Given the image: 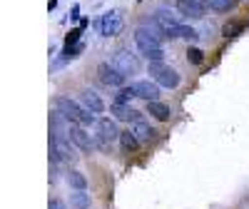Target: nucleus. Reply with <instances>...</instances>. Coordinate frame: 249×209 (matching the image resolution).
<instances>
[{
  "label": "nucleus",
  "mask_w": 249,
  "mask_h": 209,
  "mask_svg": "<svg viewBox=\"0 0 249 209\" xmlns=\"http://www.w3.org/2000/svg\"><path fill=\"white\" fill-rule=\"evenodd\" d=\"M53 107L60 110L72 124H82V127H92V124H97L95 112L85 110L80 102H75V100H70V97H65V95H57V97L53 100Z\"/></svg>",
  "instance_id": "obj_1"
},
{
  "label": "nucleus",
  "mask_w": 249,
  "mask_h": 209,
  "mask_svg": "<svg viewBox=\"0 0 249 209\" xmlns=\"http://www.w3.org/2000/svg\"><path fill=\"white\" fill-rule=\"evenodd\" d=\"M162 40H164V30L155 23H142L137 30H135V45L140 52H147V50H155V48H162Z\"/></svg>",
  "instance_id": "obj_2"
},
{
  "label": "nucleus",
  "mask_w": 249,
  "mask_h": 209,
  "mask_svg": "<svg viewBox=\"0 0 249 209\" xmlns=\"http://www.w3.org/2000/svg\"><path fill=\"white\" fill-rule=\"evenodd\" d=\"M50 162L53 164H75L77 162L75 144L70 139H62V137H53L50 135Z\"/></svg>",
  "instance_id": "obj_3"
},
{
  "label": "nucleus",
  "mask_w": 249,
  "mask_h": 209,
  "mask_svg": "<svg viewBox=\"0 0 249 209\" xmlns=\"http://www.w3.org/2000/svg\"><path fill=\"white\" fill-rule=\"evenodd\" d=\"M147 70H150L152 80L157 82L160 87L175 90V87H179V82H182L179 72H177V70H172V68H167L164 62H147Z\"/></svg>",
  "instance_id": "obj_4"
},
{
  "label": "nucleus",
  "mask_w": 249,
  "mask_h": 209,
  "mask_svg": "<svg viewBox=\"0 0 249 209\" xmlns=\"http://www.w3.org/2000/svg\"><path fill=\"white\" fill-rule=\"evenodd\" d=\"M112 65L127 77V75H135L137 70H140V62H137V55H132L127 48H120V50H115V55H112Z\"/></svg>",
  "instance_id": "obj_5"
},
{
  "label": "nucleus",
  "mask_w": 249,
  "mask_h": 209,
  "mask_svg": "<svg viewBox=\"0 0 249 209\" xmlns=\"http://www.w3.org/2000/svg\"><path fill=\"white\" fill-rule=\"evenodd\" d=\"M122 30H124V20L117 10H110L102 15V20H100V35L102 37H117Z\"/></svg>",
  "instance_id": "obj_6"
},
{
  "label": "nucleus",
  "mask_w": 249,
  "mask_h": 209,
  "mask_svg": "<svg viewBox=\"0 0 249 209\" xmlns=\"http://www.w3.org/2000/svg\"><path fill=\"white\" fill-rule=\"evenodd\" d=\"M97 77L102 85H107V87H122L124 85V75L112 65V62H100L97 65Z\"/></svg>",
  "instance_id": "obj_7"
},
{
  "label": "nucleus",
  "mask_w": 249,
  "mask_h": 209,
  "mask_svg": "<svg viewBox=\"0 0 249 209\" xmlns=\"http://www.w3.org/2000/svg\"><path fill=\"white\" fill-rule=\"evenodd\" d=\"M70 132H72V122L60 110H53V115H50V135L53 137H62V139H70Z\"/></svg>",
  "instance_id": "obj_8"
},
{
  "label": "nucleus",
  "mask_w": 249,
  "mask_h": 209,
  "mask_svg": "<svg viewBox=\"0 0 249 209\" xmlns=\"http://www.w3.org/2000/svg\"><path fill=\"white\" fill-rule=\"evenodd\" d=\"M70 142L75 144V147H77L80 152H92V147H95V142L90 139L88 130L82 127V124H72V132H70Z\"/></svg>",
  "instance_id": "obj_9"
},
{
  "label": "nucleus",
  "mask_w": 249,
  "mask_h": 209,
  "mask_svg": "<svg viewBox=\"0 0 249 209\" xmlns=\"http://www.w3.org/2000/svg\"><path fill=\"white\" fill-rule=\"evenodd\" d=\"M80 104L85 110H90V112H95V115H100V112H105V102H102V97L95 92V90H82L80 92Z\"/></svg>",
  "instance_id": "obj_10"
},
{
  "label": "nucleus",
  "mask_w": 249,
  "mask_h": 209,
  "mask_svg": "<svg viewBox=\"0 0 249 209\" xmlns=\"http://www.w3.org/2000/svg\"><path fill=\"white\" fill-rule=\"evenodd\" d=\"M110 115H112L117 122H137V120H142V112L132 110L130 104H120V102H112Z\"/></svg>",
  "instance_id": "obj_11"
},
{
  "label": "nucleus",
  "mask_w": 249,
  "mask_h": 209,
  "mask_svg": "<svg viewBox=\"0 0 249 209\" xmlns=\"http://www.w3.org/2000/svg\"><path fill=\"white\" fill-rule=\"evenodd\" d=\"M135 90H137V97L144 100V102L160 100V85L155 80H140V82H135Z\"/></svg>",
  "instance_id": "obj_12"
},
{
  "label": "nucleus",
  "mask_w": 249,
  "mask_h": 209,
  "mask_svg": "<svg viewBox=\"0 0 249 209\" xmlns=\"http://www.w3.org/2000/svg\"><path fill=\"white\" fill-rule=\"evenodd\" d=\"M204 8L207 5L197 3V0H177V13L184 15V17H192V20L204 17Z\"/></svg>",
  "instance_id": "obj_13"
},
{
  "label": "nucleus",
  "mask_w": 249,
  "mask_h": 209,
  "mask_svg": "<svg viewBox=\"0 0 249 209\" xmlns=\"http://www.w3.org/2000/svg\"><path fill=\"white\" fill-rule=\"evenodd\" d=\"M97 135L102 137V139H107V142H112V139H120V130H117V120H110V117H100L97 120Z\"/></svg>",
  "instance_id": "obj_14"
},
{
  "label": "nucleus",
  "mask_w": 249,
  "mask_h": 209,
  "mask_svg": "<svg viewBox=\"0 0 249 209\" xmlns=\"http://www.w3.org/2000/svg\"><path fill=\"white\" fill-rule=\"evenodd\" d=\"M132 132L137 135V139L142 142V144H150V142H155L157 137H160V132L155 130V127H150L144 120H137V122H132Z\"/></svg>",
  "instance_id": "obj_15"
},
{
  "label": "nucleus",
  "mask_w": 249,
  "mask_h": 209,
  "mask_svg": "<svg viewBox=\"0 0 249 209\" xmlns=\"http://www.w3.org/2000/svg\"><path fill=\"white\" fill-rule=\"evenodd\" d=\"M152 20H155L162 30H170V28L179 25V13H175V10H170V8H160Z\"/></svg>",
  "instance_id": "obj_16"
},
{
  "label": "nucleus",
  "mask_w": 249,
  "mask_h": 209,
  "mask_svg": "<svg viewBox=\"0 0 249 209\" xmlns=\"http://www.w3.org/2000/svg\"><path fill=\"white\" fill-rule=\"evenodd\" d=\"M164 37H167V40H197L199 35H197L195 28L179 23V25H175V28H170V30H164Z\"/></svg>",
  "instance_id": "obj_17"
},
{
  "label": "nucleus",
  "mask_w": 249,
  "mask_h": 209,
  "mask_svg": "<svg viewBox=\"0 0 249 209\" xmlns=\"http://www.w3.org/2000/svg\"><path fill=\"white\" fill-rule=\"evenodd\" d=\"M147 112L155 120H160V122H170V117H172V107H170V104H164V102H160V100L147 102Z\"/></svg>",
  "instance_id": "obj_18"
},
{
  "label": "nucleus",
  "mask_w": 249,
  "mask_h": 209,
  "mask_svg": "<svg viewBox=\"0 0 249 209\" xmlns=\"http://www.w3.org/2000/svg\"><path fill=\"white\" fill-rule=\"evenodd\" d=\"M140 139H137V135L132 132V130H127V132H122L120 135V147H122V152L124 155H135L137 150H140Z\"/></svg>",
  "instance_id": "obj_19"
},
{
  "label": "nucleus",
  "mask_w": 249,
  "mask_h": 209,
  "mask_svg": "<svg viewBox=\"0 0 249 209\" xmlns=\"http://www.w3.org/2000/svg\"><path fill=\"white\" fill-rule=\"evenodd\" d=\"M244 28H247L244 20H227V23L222 25V35L224 37H237V35L244 33Z\"/></svg>",
  "instance_id": "obj_20"
},
{
  "label": "nucleus",
  "mask_w": 249,
  "mask_h": 209,
  "mask_svg": "<svg viewBox=\"0 0 249 209\" xmlns=\"http://www.w3.org/2000/svg\"><path fill=\"white\" fill-rule=\"evenodd\" d=\"M65 182L72 187V190H88V177L82 172H77V170H70L65 174Z\"/></svg>",
  "instance_id": "obj_21"
},
{
  "label": "nucleus",
  "mask_w": 249,
  "mask_h": 209,
  "mask_svg": "<svg viewBox=\"0 0 249 209\" xmlns=\"http://www.w3.org/2000/svg\"><path fill=\"white\" fill-rule=\"evenodd\" d=\"M135 97H137L135 85H122V87H117L115 102H120V104H130V100H135Z\"/></svg>",
  "instance_id": "obj_22"
},
{
  "label": "nucleus",
  "mask_w": 249,
  "mask_h": 209,
  "mask_svg": "<svg viewBox=\"0 0 249 209\" xmlns=\"http://www.w3.org/2000/svg\"><path fill=\"white\" fill-rule=\"evenodd\" d=\"M239 3H242V0H210V10H214V13H230Z\"/></svg>",
  "instance_id": "obj_23"
},
{
  "label": "nucleus",
  "mask_w": 249,
  "mask_h": 209,
  "mask_svg": "<svg viewBox=\"0 0 249 209\" xmlns=\"http://www.w3.org/2000/svg\"><path fill=\"white\" fill-rule=\"evenodd\" d=\"M70 204L75 209H90V194L85 190H75V194H70Z\"/></svg>",
  "instance_id": "obj_24"
},
{
  "label": "nucleus",
  "mask_w": 249,
  "mask_h": 209,
  "mask_svg": "<svg viewBox=\"0 0 249 209\" xmlns=\"http://www.w3.org/2000/svg\"><path fill=\"white\" fill-rule=\"evenodd\" d=\"M187 62H190V65H202V62H204V52L199 48H190V50H187Z\"/></svg>",
  "instance_id": "obj_25"
},
{
  "label": "nucleus",
  "mask_w": 249,
  "mask_h": 209,
  "mask_svg": "<svg viewBox=\"0 0 249 209\" xmlns=\"http://www.w3.org/2000/svg\"><path fill=\"white\" fill-rule=\"evenodd\" d=\"M82 30H85V28H75V30H70V33L65 35V45H62V48H72V45H77V43H80V37H82Z\"/></svg>",
  "instance_id": "obj_26"
},
{
  "label": "nucleus",
  "mask_w": 249,
  "mask_h": 209,
  "mask_svg": "<svg viewBox=\"0 0 249 209\" xmlns=\"http://www.w3.org/2000/svg\"><path fill=\"white\" fill-rule=\"evenodd\" d=\"M142 55L147 57V62H162V60H164V50H162V48L147 50V52H142Z\"/></svg>",
  "instance_id": "obj_27"
},
{
  "label": "nucleus",
  "mask_w": 249,
  "mask_h": 209,
  "mask_svg": "<svg viewBox=\"0 0 249 209\" xmlns=\"http://www.w3.org/2000/svg\"><path fill=\"white\" fill-rule=\"evenodd\" d=\"M48 209H68V207H65V202H62V199H50Z\"/></svg>",
  "instance_id": "obj_28"
},
{
  "label": "nucleus",
  "mask_w": 249,
  "mask_h": 209,
  "mask_svg": "<svg viewBox=\"0 0 249 209\" xmlns=\"http://www.w3.org/2000/svg\"><path fill=\"white\" fill-rule=\"evenodd\" d=\"M70 20H80V5H72V10H70Z\"/></svg>",
  "instance_id": "obj_29"
},
{
  "label": "nucleus",
  "mask_w": 249,
  "mask_h": 209,
  "mask_svg": "<svg viewBox=\"0 0 249 209\" xmlns=\"http://www.w3.org/2000/svg\"><path fill=\"white\" fill-rule=\"evenodd\" d=\"M55 5H57V0H50V3H48V10H55Z\"/></svg>",
  "instance_id": "obj_30"
},
{
  "label": "nucleus",
  "mask_w": 249,
  "mask_h": 209,
  "mask_svg": "<svg viewBox=\"0 0 249 209\" xmlns=\"http://www.w3.org/2000/svg\"><path fill=\"white\" fill-rule=\"evenodd\" d=\"M197 3H202V5H210V0H197Z\"/></svg>",
  "instance_id": "obj_31"
}]
</instances>
